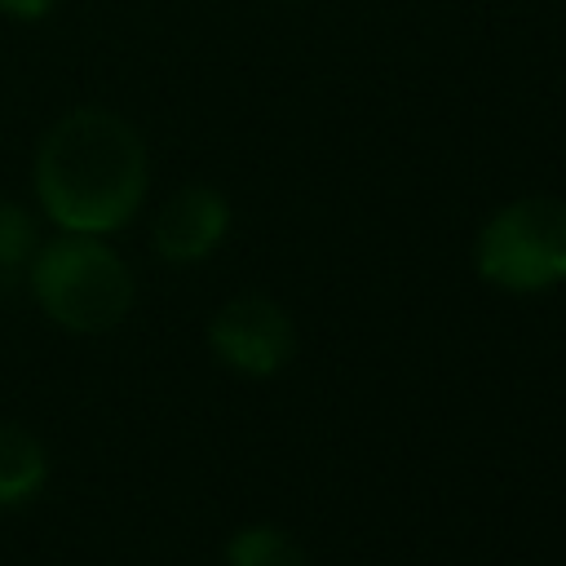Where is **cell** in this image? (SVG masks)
Returning a JSON list of instances; mask_svg holds the SVG:
<instances>
[{"label":"cell","instance_id":"obj_1","mask_svg":"<svg viewBox=\"0 0 566 566\" xmlns=\"http://www.w3.org/2000/svg\"><path fill=\"white\" fill-rule=\"evenodd\" d=\"M150 190V150L133 119L111 106H71L31 155V195L53 230L115 234Z\"/></svg>","mask_w":566,"mask_h":566},{"label":"cell","instance_id":"obj_2","mask_svg":"<svg viewBox=\"0 0 566 566\" xmlns=\"http://www.w3.org/2000/svg\"><path fill=\"white\" fill-rule=\"evenodd\" d=\"M27 287L44 310V318L75 336H97L119 327L137 296L133 270L111 248V239L75 234V230H57L53 239H40L27 265Z\"/></svg>","mask_w":566,"mask_h":566},{"label":"cell","instance_id":"obj_3","mask_svg":"<svg viewBox=\"0 0 566 566\" xmlns=\"http://www.w3.org/2000/svg\"><path fill=\"white\" fill-rule=\"evenodd\" d=\"M473 270L513 296L566 283V199L522 195L500 203L473 239Z\"/></svg>","mask_w":566,"mask_h":566},{"label":"cell","instance_id":"obj_4","mask_svg":"<svg viewBox=\"0 0 566 566\" xmlns=\"http://www.w3.org/2000/svg\"><path fill=\"white\" fill-rule=\"evenodd\" d=\"M208 349L239 376H274L296 354V323L270 296H234L208 318Z\"/></svg>","mask_w":566,"mask_h":566},{"label":"cell","instance_id":"obj_5","mask_svg":"<svg viewBox=\"0 0 566 566\" xmlns=\"http://www.w3.org/2000/svg\"><path fill=\"white\" fill-rule=\"evenodd\" d=\"M226 234H230V203L217 186L203 181L172 190L150 221V243L168 265H195L212 256Z\"/></svg>","mask_w":566,"mask_h":566},{"label":"cell","instance_id":"obj_6","mask_svg":"<svg viewBox=\"0 0 566 566\" xmlns=\"http://www.w3.org/2000/svg\"><path fill=\"white\" fill-rule=\"evenodd\" d=\"M49 447L13 420H0V509L31 504L49 482Z\"/></svg>","mask_w":566,"mask_h":566},{"label":"cell","instance_id":"obj_7","mask_svg":"<svg viewBox=\"0 0 566 566\" xmlns=\"http://www.w3.org/2000/svg\"><path fill=\"white\" fill-rule=\"evenodd\" d=\"M226 566H305V548L279 522H248L226 539Z\"/></svg>","mask_w":566,"mask_h":566},{"label":"cell","instance_id":"obj_8","mask_svg":"<svg viewBox=\"0 0 566 566\" xmlns=\"http://www.w3.org/2000/svg\"><path fill=\"white\" fill-rule=\"evenodd\" d=\"M40 248V221L27 203L0 195V283L27 279V265Z\"/></svg>","mask_w":566,"mask_h":566},{"label":"cell","instance_id":"obj_9","mask_svg":"<svg viewBox=\"0 0 566 566\" xmlns=\"http://www.w3.org/2000/svg\"><path fill=\"white\" fill-rule=\"evenodd\" d=\"M62 9V0H0V18L13 27H40Z\"/></svg>","mask_w":566,"mask_h":566}]
</instances>
